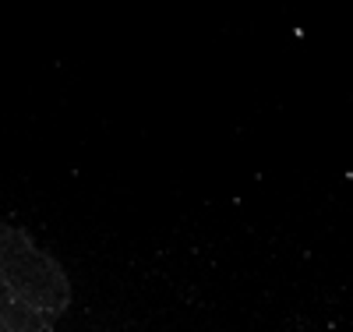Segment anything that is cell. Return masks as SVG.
<instances>
[{"label": "cell", "mask_w": 353, "mask_h": 332, "mask_svg": "<svg viewBox=\"0 0 353 332\" xmlns=\"http://www.w3.org/2000/svg\"><path fill=\"white\" fill-rule=\"evenodd\" d=\"M71 308L64 265L0 219V332H53Z\"/></svg>", "instance_id": "cell-1"}]
</instances>
